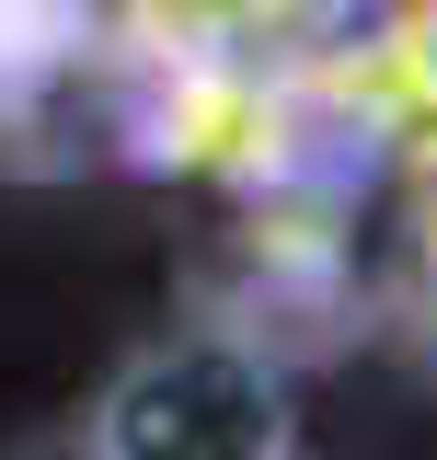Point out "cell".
<instances>
[{
    "instance_id": "cell-2",
    "label": "cell",
    "mask_w": 437,
    "mask_h": 460,
    "mask_svg": "<svg viewBox=\"0 0 437 460\" xmlns=\"http://www.w3.org/2000/svg\"><path fill=\"white\" fill-rule=\"evenodd\" d=\"M288 460H299V449H288Z\"/></svg>"
},
{
    "instance_id": "cell-1",
    "label": "cell",
    "mask_w": 437,
    "mask_h": 460,
    "mask_svg": "<svg viewBox=\"0 0 437 460\" xmlns=\"http://www.w3.org/2000/svg\"><path fill=\"white\" fill-rule=\"evenodd\" d=\"M288 368L242 334H162L81 414V460H288Z\"/></svg>"
}]
</instances>
